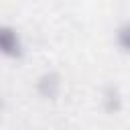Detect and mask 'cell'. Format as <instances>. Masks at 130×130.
Instances as JSON below:
<instances>
[{
  "label": "cell",
  "mask_w": 130,
  "mask_h": 130,
  "mask_svg": "<svg viewBox=\"0 0 130 130\" xmlns=\"http://www.w3.org/2000/svg\"><path fill=\"white\" fill-rule=\"evenodd\" d=\"M61 87H63L61 75L51 69H45L35 77V91L41 100H55L61 93Z\"/></svg>",
  "instance_id": "2"
},
{
  "label": "cell",
  "mask_w": 130,
  "mask_h": 130,
  "mask_svg": "<svg viewBox=\"0 0 130 130\" xmlns=\"http://www.w3.org/2000/svg\"><path fill=\"white\" fill-rule=\"evenodd\" d=\"M100 106L108 114H118L124 108V93H122V89L118 85H114V83L104 85L102 91H100Z\"/></svg>",
  "instance_id": "3"
},
{
  "label": "cell",
  "mask_w": 130,
  "mask_h": 130,
  "mask_svg": "<svg viewBox=\"0 0 130 130\" xmlns=\"http://www.w3.org/2000/svg\"><path fill=\"white\" fill-rule=\"evenodd\" d=\"M114 43L124 55H130V18H124L122 22H118L114 30Z\"/></svg>",
  "instance_id": "4"
},
{
  "label": "cell",
  "mask_w": 130,
  "mask_h": 130,
  "mask_svg": "<svg viewBox=\"0 0 130 130\" xmlns=\"http://www.w3.org/2000/svg\"><path fill=\"white\" fill-rule=\"evenodd\" d=\"M24 55V39L10 22H0V57L16 61Z\"/></svg>",
  "instance_id": "1"
}]
</instances>
